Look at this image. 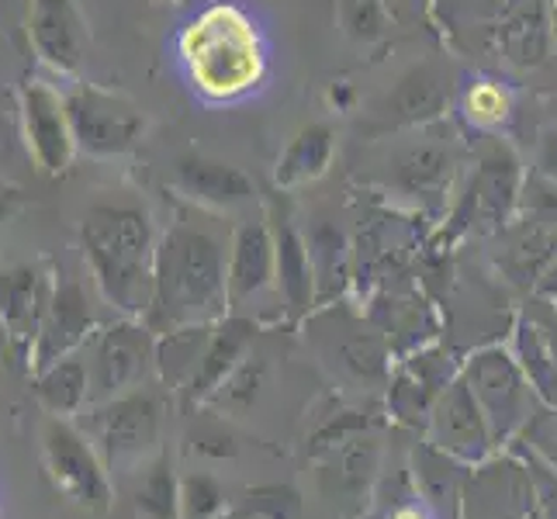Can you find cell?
I'll use <instances>...</instances> for the list:
<instances>
[{"label": "cell", "mask_w": 557, "mask_h": 519, "mask_svg": "<svg viewBox=\"0 0 557 519\" xmlns=\"http://www.w3.org/2000/svg\"><path fill=\"white\" fill-rule=\"evenodd\" d=\"M228 312V239L211 222L181 215L160 236L143 322L160 336L181 325H215Z\"/></svg>", "instance_id": "6da1fadb"}, {"label": "cell", "mask_w": 557, "mask_h": 519, "mask_svg": "<svg viewBox=\"0 0 557 519\" xmlns=\"http://www.w3.org/2000/svg\"><path fill=\"white\" fill-rule=\"evenodd\" d=\"M81 246L94 284L111 309H119L125 319H146L160 246L149 205L128 190H108L84 211Z\"/></svg>", "instance_id": "7a4b0ae2"}, {"label": "cell", "mask_w": 557, "mask_h": 519, "mask_svg": "<svg viewBox=\"0 0 557 519\" xmlns=\"http://www.w3.org/2000/svg\"><path fill=\"white\" fill-rule=\"evenodd\" d=\"M181 60L190 84L208 101H236L267 73V49L257 25L225 0L187 22L181 32Z\"/></svg>", "instance_id": "3957f363"}, {"label": "cell", "mask_w": 557, "mask_h": 519, "mask_svg": "<svg viewBox=\"0 0 557 519\" xmlns=\"http://www.w3.org/2000/svg\"><path fill=\"white\" fill-rule=\"evenodd\" d=\"M527 173L516 157V149L503 139H488L478 152L471 177L460 187V198L454 201L450 236L457 233H503L520 211Z\"/></svg>", "instance_id": "277c9868"}, {"label": "cell", "mask_w": 557, "mask_h": 519, "mask_svg": "<svg viewBox=\"0 0 557 519\" xmlns=\"http://www.w3.org/2000/svg\"><path fill=\"white\" fill-rule=\"evenodd\" d=\"M444 11H471L474 17L468 22V32L488 38L498 60L516 70L541 66L554 49L547 0H478V4L444 0Z\"/></svg>", "instance_id": "5b68a950"}, {"label": "cell", "mask_w": 557, "mask_h": 519, "mask_svg": "<svg viewBox=\"0 0 557 519\" xmlns=\"http://www.w3.org/2000/svg\"><path fill=\"white\" fill-rule=\"evenodd\" d=\"M309 339L333 371L354 381H384L392 378V343L374 319H363L350 305H319L309 319Z\"/></svg>", "instance_id": "8992f818"}, {"label": "cell", "mask_w": 557, "mask_h": 519, "mask_svg": "<svg viewBox=\"0 0 557 519\" xmlns=\"http://www.w3.org/2000/svg\"><path fill=\"white\" fill-rule=\"evenodd\" d=\"M460 378L468 381V388L482 409L495 447L509 444L523 433L527 419L533 416V388L520 368V360L512 357L506 346H485L465 360Z\"/></svg>", "instance_id": "52a82bcc"}, {"label": "cell", "mask_w": 557, "mask_h": 519, "mask_svg": "<svg viewBox=\"0 0 557 519\" xmlns=\"http://www.w3.org/2000/svg\"><path fill=\"white\" fill-rule=\"evenodd\" d=\"M66 114L76 152L94 160H114L136 149L146 132V114L125 94L98 84H76L66 90Z\"/></svg>", "instance_id": "ba28073f"}, {"label": "cell", "mask_w": 557, "mask_h": 519, "mask_svg": "<svg viewBox=\"0 0 557 519\" xmlns=\"http://www.w3.org/2000/svg\"><path fill=\"white\" fill-rule=\"evenodd\" d=\"M419 139L401 146L388 163V184L395 195L416 201L419 208H444L460 166L457 136L444 122L416 128Z\"/></svg>", "instance_id": "9c48e42d"}, {"label": "cell", "mask_w": 557, "mask_h": 519, "mask_svg": "<svg viewBox=\"0 0 557 519\" xmlns=\"http://www.w3.org/2000/svg\"><path fill=\"white\" fill-rule=\"evenodd\" d=\"M90 401H111L146 384L157 371V333L143 319H122L94 336L90 354Z\"/></svg>", "instance_id": "30bf717a"}, {"label": "cell", "mask_w": 557, "mask_h": 519, "mask_svg": "<svg viewBox=\"0 0 557 519\" xmlns=\"http://www.w3.org/2000/svg\"><path fill=\"white\" fill-rule=\"evenodd\" d=\"M454 98V76L440 63H419L409 73H401L395 87L371 108L368 132L384 136V132H406L422 128L444 119Z\"/></svg>", "instance_id": "8fae6325"}, {"label": "cell", "mask_w": 557, "mask_h": 519, "mask_svg": "<svg viewBox=\"0 0 557 519\" xmlns=\"http://www.w3.org/2000/svg\"><path fill=\"white\" fill-rule=\"evenodd\" d=\"M94 436L108 468L139 465L160 444V401L143 388L119 395L111 401H98L94 416Z\"/></svg>", "instance_id": "7c38bea8"}, {"label": "cell", "mask_w": 557, "mask_h": 519, "mask_svg": "<svg viewBox=\"0 0 557 519\" xmlns=\"http://www.w3.org/2000/svg\"><path fill=\"white\" fill-rule=\"evenodd\" d=\"M46 460H49L55 489L66 492L73 503L98 509V512L111 506V482L104 471L108 465L60 416L46 427Z\"/></svg>", "instance_id": "4fadbf2b"}, {"label": "cell", "mask_w": 557, "mask_h": 519, "mask_svg": "<svg viewBox=\"0 0 557 519\" xmlns=\"http://www.w3.org/2000/svg\"><path fill=\"white\" fill-rule=\"evenodd\" d=\"M277 292V246L267 215L246 219L228 236V309L236 316L249 301ZM281 295V292H277Z\"/></svg>", "instance_id": "5bb4252c"}, {"label": "cell", "mask_w": 557, "mask_h": 519, "mask_svg": "<svg viewBox=\"0 0 557 519\" xmlns=\"http://www.w3.org/2000/svg\"><path fill=\"white\" fill-rule=\"evenodd\" d=\"M22 128L32 160L46 173H63L73 163L76 143L66 114V94L46 81H28L22 87Z\"/></svg>", "instance_id": "9a60e30c"}, {"label": "cell", "mask_w": 557, "mask_h": 519, "mask_svg": "<svg viewBox=\"0 0 557 519\" xmlns=\"http://www.w3.org/2000/svg\"><path fill=\"white\" fill-rule=\"evenodd\" d=\"M426 427H430V444L457 460H465V465H478V460H485L488 450L495 447L488 422L482 409H478L468 381L460 374L440 392Z\"/></svg>", "instance_id": "2e32d148"}, {"label": "cell", "mask_w": 557, "mask_h": 519, "mask_svg": "<svg viewBox=\"0 0 557 519\" xmlns=\"http://www.w3.org/2000/svg\"><path fill=\"white\" fill-rule=\"evenodd\" d=\"M55 281L42 271V267H11L0 271V325H4L8 343L14 350V360H28L42 319L49 312Z\"/></svg>", "instance_id": "e0dca14e"}, {"label": "cell", "mask_w": 557, "mask_h": 519, "mask_svg": "<svg viewBox=\"0 0 557 519\" xmlns=\"http://www.w3.org/2000/svg\"><path fill=\"white\" fill-rule=\"evenodd\" d=\"M170 184L205 211H236L257 198V187L246 173L208 152H184L170 166Z\"/></svg>", "instance_id": "ac0fdd59"}, {"label": "cell", "mask_w": 557, "mask_h": 519, "mask_svg": "<svg viewBox=\"0 0 557 519\" xmlns=\"http://www.w3.org/2000/svg\"><path fill=\"white\" fill-rule=\"evenodd\" d=\"M94 312L90 301L84 295V287L73 277L55 281L52 287V301L49 312L42 319V330H38L35 350H32V371H46L49 363L63 360L70 354H76L81 346L94 336Z\"/></svg>", "instance_id": "d6986e66"}, {"label": "cell", "mask_w": 557, "mask_h": 519, "mask_svg": "<svg viewBox=\"0 0 557 519\" xmlns=\"http://www.w3.org/2000/svg\"><path fill=\"white\" fill-rule=\"evenodd\" d=\"M32 46L49 70L76 73L87 49V25L76 0H32L28 4Z\"/></svg>", "instance_id": "ffe728a7"}, {"label": "cell", "mask_w": 557, "mask_h": 519, "mask_svg": "<svg viewBox=\"0 0 557 519\" xmlns=\"http://www.w3.org/2000/svg\"><path fill=\"white\" fill-rule=\"evenodd\" d=\"M457 374L450 371V357L422 346L409 360H401V368L392 374L388 406L401 422H422L430 419L440 392L447 388Z\"/></svg>", "instance_id": "44dd1931"}, {"label": "cell", "mask_w": 557, "mask_h": 519, "mask_svg": "<svg viewBox=\"0 0 557 519\" xmlns=\"http://www.w3.org/2000/svg\"><path fill=\"white\" fill-rule=\"evenodd\" d=\"M498 236L495 246V267L506 274V281L520 287H536L547 263L557 257V225L536 222V219H520L509 222Z\"/></svg>", "instance_id": "7402d4cb"}, {"label": "cell", "mask_w": 557, "mask_h": 519, "mask_svg": "<svg viewBox=\"0 0 557 519\" xmlns=\"http://www.w3.org/2000/svg\"><path fill=\"white\" fill-rule=\"evenodd\" d=\"M253 336H257V322L249 316H225L215 330H211L208 350L198 363L195 378H190V384L184 388L190 406H195V401H208L222 388L225 378L239 368L246 350L253 346Z\"/></svg>", "instance_id": "603a6c76"}, {"label": "cell", "mask_w": 557, "mask_h": 519, "mask_svg": "<svg viewBox=\"0 0 557 519\" xmlns=\"http://www.w3.org/2000/svg\"><path fill=\"white\" fill-rule=\"evenodd\" d=\"M271 225H274V246H277V292L295 316H309L319 305L309 243H305V233L295 228L287 215L271 219Z\"/></svg>", "instance_id": "cb8c5ba5"}, {"label": "cell", "mask_w": 557, "mask_h": 519, "mask_svg": "<svg viewBox=\"0 0 557 519\" xmlns=\"http://www.w3.org/2000/svg\"><path fill=\"white\" fill-rule=\"evenodd\" d=\"M305 243H309L312 271H315V295L319 305H330L343 295L350 274H354V254L350 239L343 236V228L330 219H315L305 228Z\"/></svg>", "instance_id": "d4e9b609"}, {"label": "cell", "mask_w": 557, "mask_h": 519, "mask_svg": "<svg viewBox=\"0 0 557 519\" xmlns=\"http://www.w3.org/2000/svg\"><path fill=\"white\" fill-rule=\"evenodd\" d=\"M333 157H336V132L325 122H312V125H305L298 136L287 143V149L281 152L274 181L284 190L305 187L330 170Z\"/></svg>", "instance_id": "484cf974"}, {"label": "cell", "mask_w": 557, "mask_h": 519, "mask_svg": "<svg viewBox=\"0 0 557 519\" xmlns=\"http://www.w3.org/2000/svg\"><path fill=\"white\" fill-rule=\"evenodd\" d=\"M35 395L52 416H60V419L81 412L90 401V368H87V360L70 354L63 360L49 363V368L38 371V378H35Z\"/></svg>", "instance_id": "4316f807"}, {"label": "cell", "mask_w": 557, "mask_h": 519, "mask_svg": "<svg viewBox=\"0 0 557 519\" xmlns=\"http://www.w3.org/2000/svg\"><path fill=\"white\" fill-rule=\"evenodd\" d=\"M412 474H416V489L422 492L430 506L447 509L457 516L460 506V492H465V460H457L433 447L430 440L412 454Z\"/></svg>", "instance_id": "83f0119b"}, {"label": "cell", "mask_w": 557, "mask_h": 519, "mask_svg": "<svg viewBox=\"0 0 557 519\" xmlns=\"http://www.w3.org/2000/svg\"><path fill=\"white\" fill-rule=\"evenodd\" d=\"M215 325H181V330H170V333L157 336V374L170 384V388L184 392L190 384Z\"/></svg>", "instance_id": "f1b7e54d"}, {"label": "cell", "mask_w": 557, "mask_h": 519, "mask_svg": "<svg viewBox=\"0 0 557 519\" xmlns=\"http://www.w3.org/2000/svg\"><path fill=\"white\" fill-rule=\"evenodd\" d=\"M512 357L520 360V368L530 381L533 395L544 401V406L557 409V357L547 346L541 325L533 319H520L512 333Z\"/></svg>", "instance_id": "f546056e"}, {"label": "cell", "mask_w": 557, "mask_h": 519, "mask_svg": "<svg viewBox=\"0 0 557 519\" xmlns=\"http://www.w3.org/2000/svg\"><path fill=\"white\" fill-rule=\"evenodd\" d=\"M136 509L146 519H181V482L166 460H157L136 489Z\"/></svg>", "instance_id": "4dcf8cb0"}, {"label": "cell", "mask_w": 557, "mask_h": 519, "mask_svg": "<svg viewBox=\"0 0 557 519\" xmlns=\"http://www.w3.org/2000/svg\"><path fill=\"white\" fill-rule=\"evenodd\" d=\"M225 519H301V495L287 485L249 489L233 509H225Z\"/></svg>", "instance_id": "1f68e13d"}, {"label": "cell", "mask_w": 557, "mask_h": 519, "mask_svg": "<svg viewBox=\"0 0 557 519\" xmlns=\"http://www.w3.org/2000/svg\"><path fill=\"white\" fill-rule=\"evenodd\" d=\"M509 111H512L509 94L495 81H478L465 94V119L482 132H495L498 125H506Z\"/></svg>", "instance_id": "d6a6232c"}, {"label": "cell", "mask_w": 557, "mask_h": 519, "mask_svg": "<svg viewBox=\"0 0 557 519\" xmlns=\"http://www.w3.org/2000/svg\"><path fill=\"white\" fill-rule=\"evenodd\" d=\"M263 374H267V363L263 357H243V363L225 378L222 388L211 395L219 401L222 409L228 412H246V409H253V401L263 388Z\"/></svg>", "instance_id": "836d02e7"}, {"label": "cell", "mask_w": 557, "mask_h": 519, "mask_svg": "<svg viewBox=\"0 0 557 519\" xmlns=\"http://www.w3.org/2000/svg\"><path fill=\"white\" fill-rule=\"evenodd\" d=\"M225 509V492L211 474L181 478V519H219Z\"/></svg>", "instance_id": "e575fe53"}, {"label": "cell", "mask_w": 557, "mask_h": 519, "mask_svg": "<svg viewBox=\"0 0 557 519\" xmlns=\"http://www.w3.org/2000/svg\"><path fill=\"white\" fill-rule=\"evenodd\" d=\"M520 440H523V444H530V450L541 460H547V465L557 471V409H550V406L536 409L527 419Z\"/></svg>", "instance_id": "d590c367"}, {"label": "cell", "mask_w": 557, "mask_h": 519, "mask_svg": "<svg viewBox=\"0 0 557 519\" xmlns=\"http://www.w3.org/2000/svg\"><path fill=\"white\" fill-rule=\"evenodd\" d=\"M388 25V11L377 0H343V28H347L354 38H363L371 42Z\"/></svg>", "instance_id": "8d00e7d4"}, {"label": "cell", "mask_w": 557, "mask_h": 519, "mask_svg": "<svg viewBox=\"0 0 557 519\" xmlns=\"http://www.w3.org/2000/svg\"><path fill=\"white\" fill-rule=\"evenodd\" d=\"M520 211L527 219L557 225V181L544 177V173H533L523 184V198H520Z\"/></svg>", "instance_id": "74e56055"}, {"label": "cell", "mask_w": 557, "mask_h": 519, "mask_svg": "<svg viewBox=\"0 0 557 519\" xmlns=\"http://www.w3.org/2000/svg\"><path fill=\"white\" fill-rule=\"evenodd\" d=\"M527 471H530V482H533V495H536V506H541L544 519H557V471L541 460L533 450L527 457Z\"/></svg>", "instance_id": "f35d334b"}, {"label": "cell", "mask_w": 557, "mask_h": 519, "mask_svg": "<svg viewBox=\"0 0 557 519\" xmlns=\"http://www.w3.org/2000/svg\"><path fill=\"white\" fill-rule=\"evenodd\" d=\"M195 450L208 457H233L236 454V440L228 436L222 427H208L195 436Z\"/></svg>", "instance_id": "ab89813d"}, {"label": "cell", "mask_w": 557, "mask_h": 519, "mask_svg": "<svg viewBox=\"0 0 557 519\" xmlns=\"http://www.w3.org/2000/svg\"><path fill=\"white\" fill-rule=\"evenodd\" d=\"M536 173H544V177L557 181V132L544 139V146H541V160H536Z\"/></svg>", "instance_id": "60d3db41"}, {"label": "cell", "mask_w": 557, "mask_h": 519, "mask_svg": "<svg viewBox=\"0 0 557 519\" xmlns=\"http://www.w3.org/2000/svg\"><path fill=\"white\" fill-rule=\"evenodd\" d=\"M533 292L541 298H547V301H557V257L547 263V271L541 274V281H536Z\"/></svg>", "instance_id": "b9f144b4"}, {"label": "cell", "mask_w": 557, "mask_h": 519, "mask_svg": "<svg viewBox=\"0 0 557 519\" xmlns=\"http://www.w3.org/2000/svg\"><path fill=\"white\" fill-rule=\"evenodd\" d=\"M536 325H541V333H544V339H547V346L554 350V357H557V322H544V319H533Z\"/></svg>", "instance_id": "7bdbcfd3"}, {"label": "cell", "mask_w": 557, "mask_h": 519, "mask_svg": "<svg viewBox=\"0 0 557 519\" xmlns=\"http://www.w3.org/2000/svg\"><path fill=\"white\" fill-rule=\"evenodd\" d=\"M392 519H426L419 509H412V506H401V509H395L392 512Z\"/></svg>", "instance_id": "ee69618b"}, {"label": "cell", "mask_w": 557, "mask_h": 519, "mask_svg": "<svg viewBox=\"0 0 557 519\" xmlns=\"http://www.w3.org/2000/svg\"><path fill=\"white\" fill-rule=\"evenodd\" d=\"M550 32H554V49H557V0L550 4Z\"/></svg>", "instance_id": "f6af8a7d"}, {"label": "cell", "mask_w": 557, "mask_h": 519, "mask_svg": "<svg viewBox=\"0 0 557 519\" xmlns=\"http://www.w3.org/2000/svg\"><path fill=\"white\" fill-rule=\"evenodd\" d=\"M170 4H190V0H170Z\"/></svg>", "instance_id": "bcb514c9"}]
</instances>
